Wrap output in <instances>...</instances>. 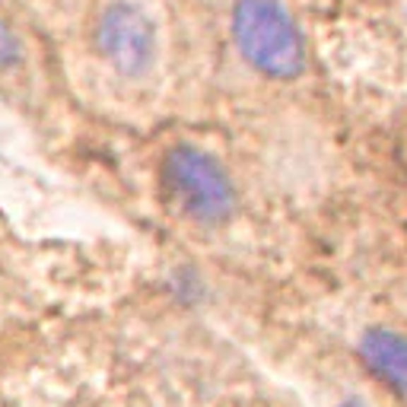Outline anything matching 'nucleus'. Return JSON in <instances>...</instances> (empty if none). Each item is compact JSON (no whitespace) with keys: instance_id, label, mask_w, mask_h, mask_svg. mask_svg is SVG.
Wrapping results in <instances>:
<instances>
[{"instance_id":"f257e3e1","label":"nucleus","mask_w":407,"mask_h":407,"mask_svg":"<svg viewBox=\"0 0 407 407\" xmlns=\"http://www.w3.org/2000/svg\"><path fill=\"white\" fill-rule=\"evenodd\" d=\"M229 32L235 51L261 76L271 80L302 76L305 42L283 0H235Z\"/></svg>"},{"instance_id":"7ed1b4c3","label":"nucleus","mask_w":407,"mask_h":407,"mask_svg":"<svg viewBox=\"0 0 407 407\" xmlns=\"http://www.w3.org/2000/svg\"><path fill=\"white\" fill-rule=\"evenodd\" d=\"M93 45L114 73L134 80L153 67L159 38L143 6L131 0H112L93 25Z\"/></svg>"},{"instance_id":"f03ea898","label":"nucleus","mask_w":407,"mask_h":407,"mask_svg":"<svg viewBox=\"0 0 407 407\" xmlns=\"http://www.w3.org/2000/svg\"><path fill=\"white\" fill-rule=\"evenodd\" d=\"M163 191L188 220L223 226L235 213V184L220 159L191 143L172 146L159 165Z\"/></svg>"},{"instance_id":"20e7f679","label":"nucleus","mask_w":407,"mask_h":407,"mask_svg":"<svg viewBox=\"0 0 407 407\" xmlns=\"http://www.w3.org/2000/svg\"><path fill=\"white\" fill-rule=\"evenodd\" d=\"M360 353L375 375L407 394V337L388 328H369L360 341Z\"/></svg>"},{"instance_id":"39448f33","label":"nucleus","mask_w":407,"mask_h":407,"mask_svg":"<svg viewBox=\"0 0 407 407\" xmlns=\"http://www.w3.org/2000/svg\"><path fill=\"white\" fill-rule=\"evenodd\" d=\"M23 61V48H19V38L13 35V29L6 23H0V73L13 70Z\"/></svg>"}]
</instances>
